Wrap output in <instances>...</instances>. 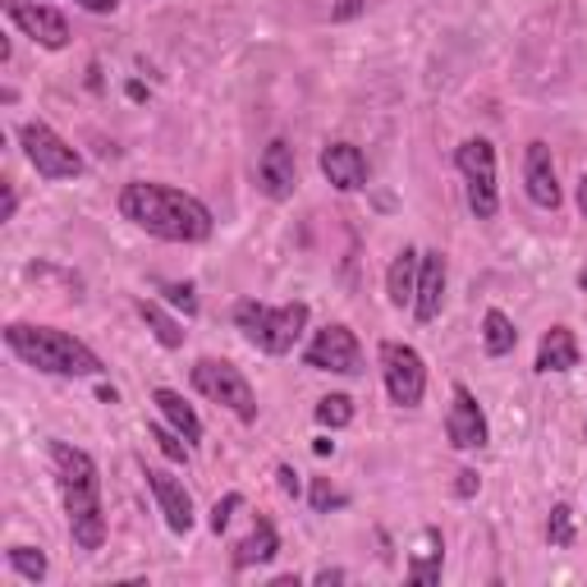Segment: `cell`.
Masks as SVG:
<instances>
[{
	"label": "cell",
	"instance_id": "5bb4252c",
	"mask_svg": "<svg viewBox=\"0 0 587 587\" xmlns=\"http://www.w3.org/2000/svg\"><path fill=\"white\" fill-rule=\"evenodd\" d=\"M524 184H528V198L546 212L560 206V180H556V161H550V148L542 138H533L528 152H524Z\"/></svg>",
	"mask_w": 587,
	"mask_h": 587
},
{
	"label": "cell",
	"instance_id": "83f0119b",
	"mask_svg": "<svg viewBox=\"0 0 587 587\" xmlns=\"http://www.w3.org/2000/svg\"><path fill=\"white\" fill-rule=\"evenodd\" d=\"M234 509H244V496H239V492H230L225 500H216V505H212V519H206V524H212V533H225V528H230Z\"/></svg>",
	"mask_w": 587,
	"mask_h": 587
},
{
	"label": "cell",
	"instance_id": "d6a6232c",
	"mask_svg": "<svg viewBox=\"0 0 587 587\" xmlns=\"http://www.w3.org/2000/svg\"><path fill=\"white\" fill-rule=\"evenodd\" d=\"M74 6H83L88 14H115L120 0H74Z\"/></svg>",
	"mask_w": 587,
	"mask_h": 587
},
{
	"label": "cell",
	"instance_id": "6da1fadb",
	"mask_svg": "<svg viewBox=\"0 0 587 587\" xmlns=\"http://www.w3.org/2000/svg\"><path fill=\"white\" fill-rule=\"evenodd\" d=\"M120 216L133 221L138 230L165 239V244H202V239H212V212H206V202H198L184 189H170V184H148V180L124 184Z\"/></svg>",
	"mask_w": 587,
	"mask_h": 587
},
{
	"label": "cell",
	"instance_id": "d590c367",
	"mask_svg": "<svg viewBox=\"0 0 587 587\" xmlns=\"http://www.w3.org/2000/svg\"><path fill=\"white\" fill-rule=\"evenodd\" d=\"M317 583H344V569H317Z\"/></svg>",
	"mask_w": 587,
	"mask_h": 587
},
{
	"label": "cell",
	"instance_id": "7a4b0ae2",
	"mask_svg": "<svg viewBox=\"0 0 587 587\" xmlns=\"http://www.w3.org/2000/svg\"><path fill=\"white\" fill-rule=\"evenodd\" d=\"M51 464H55L60 500L69 514V537H74L79 550H101V542H107V509H101L97 459L69 441H51Z\"/></svg>",
	"mask_w": 587,
	"mask_h": 587
},
{
	"label": "cell",
	"instance_id": "ac0fdd59",
	"mask_svg": "<svg viewBox=\"0 0 587 587\" xmlns=\"http://www.w3.org/2000/svg\"><path fill=\"white\" fill-rule=\"evenodd\" d=\"M275 550H281V533H275V524L266 519V514H262V519L253 524V533L244 537V542H239L234 546V569H253V565H271L275 560Z\"/></svg>",
	"mask_w": 587,
	"mask_h": 587
},
{
	"label": "cell",
	"instance_id": "836d02e7",
	"mask_svg": "<svg viewBox=\"0 0 587 587\" xmlns=\"http://www.w3.org/2000/svg\"><path fill=\"white\" fill-rule=\"evenodd\" d=\"M14 212H19V193L14 184H6V212H0V221H14Z\"/></svg>",
	"mask_w": 587,
	"mask_h": 587
},
{
	"label": "cell",
	"instance_id": "e575fe53",
	"mask_svg": "<svg viewBox=\"0 0 587 587\" xmlns=\"http://www.w3.org/2000/svg\"><path fill=\"white\" fill-rule=\"evenodd\" d=\"M578 212H583V221H587V170H583V180H578Z\"/></svg>",
	"mask_w": 587,
	"mask_h": 587
},
{
	"label": "cell",
	"instance_id": "44dd1931",
	"mask_svg": "<svg viewBox=\"0 0 587 587\" xmlns=\"http://www.w3.org/2000/svg\"><path fill=\"white\" fill-rule=\"evenodd\" d=\"M441 560H445L441 533H436V528H423V550H418V556H413V565H408V583H418V587L441 583Z\"/></svg>",
	"mask_w": 587,
	"mask_h": 587
},
{
	"label": "cell",
	"instance_id": "8d00e7d4",
	"mask_svg": "<svg viewBox=\"0 0 587 587\" xmlns=\"http://www.w3.org/2000/svg\"><path fill=\"white\" fill-rule=\"evenodd\" d=\"M578 290H583V294H587V266H583V271H578Z\"/></svg>",
	"mask_w": 587,
	"mask_h": 587
},
{
	"label": "cell",
	"instance_id": "277c9868",
	"mask_svg": "<svg viewBox=\"0 0 587 587\" xmlns=\"http://www.w3.org/2000/svg\"><path fill=\"white\" fill-rule=\"evenodd\" d=\"M234 326L244 331V340L249 344H257L262 354H290L294 344H298V335L307 331V303H281V307H266V303H257V298H244L234 307Z\"/></svg>",
	"mask_w": 587,
	"mask_h": 587
},
{
	"label": "cell",
	"instance_id": "484cf974",
	"mask_svg": "<svg viewBox=\"0 0 587 587\" xmlns=\"http://www.w3.org/2000/svg\"><path fill=\"white\" fill-rule=\"evenodd\" d=\"M148 436L156 441V451H161L165 459H175V464H189L193 445H189V441H184V436H180L175 427H161V423H156V427H148Z\"/></svg>",
	"mask_w": 587,
	"mask_h": 587
},
{
	"label": "cell",
	"instance_id": "30bf717a",
	"mask_svg": "<svg viewBox=\"0 0 587 587\" xmlns=\"http://www.w3.org/2000/svg\"><path fill=\"white\" fill-rule=\"evenodd\" d=\"M6 19L23 32V38H32V42L47 47V51H64L69 47V23L51 6H38V0H10Z\"/></svg>",
	"mask_w": 587,
	"mask_h": 587
},
{
	"label": "cell",
	"instance_id": "7402d4cb",
	"mask_svg": "<svg viewBox=\"0 0 587 587\" xmlns=\"http://www.w3.org/2000/svg\"><path fill=\"white\" fill-rule=\"evenodd\" d=\"M138 317L148 322V331L156 335V344H161V350H180V344H184V326H180L175 317H170L161 303L143 298V303H138Z\"/></svg>",
	"mask_w": 587,
	"mask_h": 587
},
{
	"label": "cell",
	"instance_id": "ba28073f",
	"mask_svg": "<svg viewBox=\"0 0 587 587\" xmlns=\"http://www.w3.org/2000/svg\"><path fill=\"white\" fill-rule=\"evenodd\" d=\"M382 376H386V395L399 408H418L427 395V363L423 354L404 340H386L382 344Z\"/></svg>",
	"mask_w": 587,
	"mask_h": 587
},
{
	"label": "cell",
	"instance_id": "4316f807",
	"mask_svg": "<svg viewBox=\"0 0 587 587\" xmlns=\"http://www.w3.org/2000/svg\"><path fill=\"white\" fill-rule=\"evenodd\" d=\"M546 537H550V546H574V509H569V505H556V509H550Z\"/></svg>",
	"mask_w": 587,
	"mask_h": 587
},
{
	"label": "cell",
	"instance_id": "7c38bea8",
	"mask_svg": "<svg viewBox=\"0 0 587 587\" xmlns=\"http://www.w3.org/2000/svg\"><path fill=\"white\" fill-rule=\"evenodd\" d=\"M143 477H148V487L156 496V509L165 514V528L175 537H184L193 528V496L184 492V482L170 477L165 468H148V464H143Z\"/></svg>",
	"mask_w": 587,
	"mask_h": 587
},
{
	"label": "cell",
	"instance_id": "52a82bcc",
	"mask_svg": "<svg viewBox=\"0 0 587 587\" xmlns=\"http://www.w3.org/2000/svg\"><path fill=\"white\" fill-rule=\"evenodd\" d=\"M19 143H23L28 165L38 170L42 180H79V175H83V156H79L74 148H69L51 124L28 120V124L19 129Z\"/></svg>",
	"mask_w": 587,
	"mask_h": 587
},
{
	"label": "cell",
	"instance_id": "2e32d148",
	"mask_svg": "<svg viewBox=\"0 0 587 587\" xmlns=\"http://www.w3.org/2000/svg\"><path fill=\"white\" fill-rule=\"evenodd\" d=\"M445 275H451V266H445V253H423L418 262V294H413V317L418 322H436L441 317V303H445Z\"/></svg>",
	"mask_w": 587,
	"mask_h": 587
},
{
	"label": "cell",
	"instance_id": "ffe728a7",
	"mask_svg": "<svg viewBox=\"0 0 587 587\" xmlns=\"http://www.w3.org/2000/svg\"><path fill=\"white\" fill-rule=\"evenodd\" d=\"M152 404L161 408V418H165L170 427H175L189 445L202 441V423H198V413L184 404V395H175V391H165V386H161V391H152Z\"/></svg>",
	"mask_w": 587,
	"mask_h": 587
},
{
	"label": "cell",
	"instance_id": "f1b7e54d",
	"mask_svg": "<svg viewBox=\"0 0 587 587\" xmlns=\"http://www.w3.org/2000/svg\"><path fill=\"white\" fill-rule=\"evenodd\" d=\"M307 500H313V509H317V514H331V509H340V505H344V496L331 487L326 477H313V496H307Z\"/></svg>",
	"mask_w": 587,
	"mask_h": 587
},
{
	"label": "cell",
	"instance_id": "cb8c5ba5",
	"mask_svg": "<svg viewBox=\"0 0 587 587\" xmlns=\"http://www.w3.org/2000/svg\"><path fill=\"white\" fill-rule=\"evenodd\" d=\"M6 560H10V569H14L19 578H28V583H42L47 569H51L38 546H10V550H6Z\"/></svg>",
	"mask_w": 587,
	"mask_h": 587
},
{
	"label": "cell",
	"instance_id": "3957f363",
	"mask_svg": "<svg viewBox=\"0 0 587 587\" xmlns=\"http://www.w3.org/2000/svg\"><path fill=\"white\" fill-rule=\"evenodd\" d=\"M10 354L23 358L28 367H38L47 376H101V358L88 350L83 340L55 326H32V322H10L6 326Z\"/></svg>",
	"mask_w": 587,
	"mask_h": 587
},
{
	"label": "cell",
	"instance_id": "d6986e66",
	"mask_svg": "<svg viewBox=\"0 0 587 587\" xmlns=\"http://www.w3.org/2000/svg\"><path fill=\"white\" fill-rule=\"evenodd\" d=\"M418 262H423L418 249L395 253V262L386 271V294H391L395 307H413V294H418Z\"/></svg>",
	"mask_w": 587,
	"mask_h": 587
},
{
	"label": "cell",
	"instance_id": "4dcf8cb0",
	"mask_svg": "<svg viewBox=\"0 0 587 587\" xmlns=\"http://www.w3.org/2000/svg\"><path fill=\"white\" fill-rule=\"evenodd\" d=\"M477 487H482V477H477L473 468H459V473H455V496H459V500H473Z\"/></svg>",
	"mask_w": 587,
	"mask_h": 587
},
{
	"label": "cell",
	"instance_id": "8992f818",
	"mask_svg": "<svg viewBox=\"0 0 587 587\" xmlns=\"http://www.w3.org/2000/svg\"><path fill=\"white\" fill-rule=\"evenodd\" d=\"M455 165L468 184V212L477 221H492L500 212V193H496V148L487 138H464L459 152H455Z\"/></svg>",
	"mask_w": 587,
	"mask_h": 587
},
{
	"label": "cell",
	"instance_id": "603a6c76",
	"mask_svg": "<svg viewBox=\"0 0 587 587\" xmlns=\"http://www.w3.org/2000/svg\"><path fill=\"white\" fill-rule=\"evenodd\" d=\"M482 344H487L492 358L514 354V344H519V331H514V322L500 313V307H492V313L482 317Z\"/></svg>",
	"mask_w": 587,
	"mask_h": 587
},
{
	"label": "cell",
	"instance_id": "4fadbf2b",
	"mask_svg": "<svg viewBox=\"0 0 587 587\" xmlns=\"http://www.w3.org/2000/svg\"><path fill=\"white\" fill-rule=\"evenodd\" d=\"M257 184L275 202H285L294 193V184H298V161H294V148L285 143V138H271L266 152L257 156Z\"/></svg>",
	"mask_w": 587,
	"mask_h": 587
},
{
	"label": "cell",
	"instance_id": "f546056e",
	"mask_svg": "<svg viewBox=\"0 0 587 587\" xmlns=\"http://www.w3.org/2000/svg\"><path fill=\"white\" fill-rule=\"evenodd\" d=\"M161 294L175 303V307H184V317H193L198 313V298H193V285H161Z\"/></svg>",
	"mask_w": 587,
	"mask_h": 587
},
{
	"label": "cell",
	"instance_id": "9c48e42d",
	"mask_svg": "<svg viewBox=\"0 0 587 587\" xmlns=\"http://www.w3.org/2000/svg\"><path fill=\"white\" fill-rule=\"evenodd\" d=\"M303 363L313 372H335V376H358L363 372V350H358V335L350 326H322L313 335V344L303 350Z\"/></svg>",
	"mask_w": 587,
	"mask_h": 587
},
{
	"label": "cell",
	"instance_id": "d4e9b609",
	"mask_svg": "<svg viewBox=\"0 0 587 587\" xmlns=\"http://www.w3.org/2000/svg\"><path fill=\"white\" fill-rule=\"evenodd\" d=\"M317 423L322 427H350L354 423V399L350 395H326V399H317Z\"/></svg>",
	"mask_w": 587,
	"mask_h": 587
},
{
	"label": "cell",
	"instance_id": "9a60e30c",
	"mask_svg": "<svg viewBox=\"0 0 587 587\" xmlns=\"http://www.w3.org/2000/svg\"><path fill=\"white\" fill-rule=\"evenodd\" d=\"M322 175L340 193H358V189H367V156L354 143H326L322 148Z\"/></svg>",
	"mask_w": 587,
	"mask_h": 587
},
{
	"label": "cell",
	"instance_id": "1f68e13d",
	"mask_svg": "<svg viewBox=\"0 0 587 587\" xmlns=\"http://www.w3.org/2000/svg\"><path fill=\"white\" fill-rule=\"evenodd\" d=\"M275 482H281V492H285V496H298V473H294L290 464L275 468Z\"/></svg>",
	"mask_w": 587,
	"mask_h": 587
},
{
	"label": "cell",
	"instance_id": "e0dca14e",
	"mask_svg": "<svg viewBox=\"0 0 587 587\" xmlns=\"http://www.w3.org/2000/svg\"><path fill=\"white\" fill-rule=\"evenodd\" d=\"M578 358H583V350H578V340H574V331L569 326H550L546 335H542V344H537V372L546 376V372H569V367H578Z\"/></svg>",
	"mask_w": 587,
	"mask_h": 587
},
{
	"label": "cell",
	"instance_id": "5b68a950",
	"mask_svg": "<svg viewBox=\"0 0 587 587\" xmlns=\"http://www.w3.org/2000/svg\"><path fill=\"white\" fill-rule=\"evenodd\" d=\"M189 376H193V391L198 395H206L212 404L230 408L239 423H257V395L249 386V376L239 372L234 363H225V358H198Z\"/></svg>",
	"mask_w": 587,
	"mask_h": 587
},
{
	"label": "cell",
	"instance_id": "8fae6325",
	"mask_svg": "<svg viewBox=\"0 0 587 587\" xmlns=\"http://www.w3.org/2000/svg\"><path fill=\"white\" fill-rule=\"evenodd\" d=\"M445 436H451L455 451H487L492 427H487V413L473 399V391L459 382L455 399H451V418H445Z\"/></svg>",
	"mask_w": 587,
	"mask_h": 587
}]
</instances>
